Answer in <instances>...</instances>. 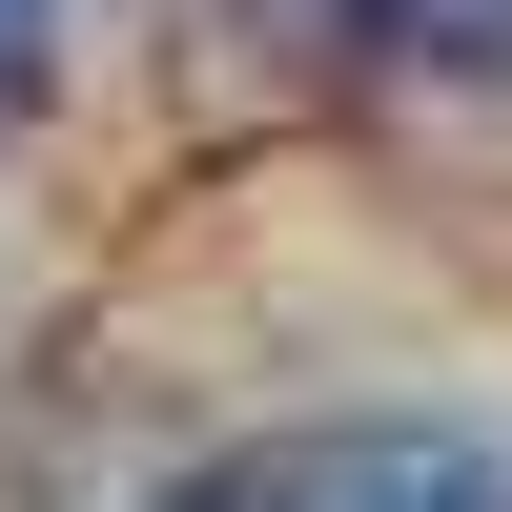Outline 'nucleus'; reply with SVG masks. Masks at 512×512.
<instances>
[{
    "mask_svg": "<svg viewBox=\"0 0 512 512\" xmlns=\"http://www.w3.org/2000/svg\"><path fill=\"white\" fill-rule=\"evenodd\" d=\"M164 512H512V451L472 410H308V431L226 451V472L164 492Z\"/></svg>",
    "mask_w": 512,
    "mask_h": 512,
    "instance_id": "f257e3e1",
    "label": "nucleus"
},
{
    "mask_svg": "<svg viewBox=\"0 0 512 512\" xmlns=\"http://www.w3.org/2000/svg\"><path fill=\"white\" fill-rule=\"evenodd\" d=\"M390 62H451V82H512V0H349Z\"/></svg>",
    "mask_w": 512,
    "mask_h": 512,
    "instance_id": "f03ea898",
    "label": "nucleus"
},
{
    "mask_svg": "<svg viewBox=\"0 0 512 512\" xmlns=\"http://www.w3.org/2000/svg\"><path fill=\"white\" fill-rule=\"evenodd\" d=\"M0 82H21V41H0Z\"/></svg>",
    "mask_w": 512,
    "mask_h": 512,
    "instance_id": "7ed1b4c3",
    "label": "nucleus"
}]
</instances>
